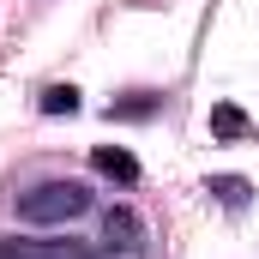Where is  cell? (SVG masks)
Masks as SVG:
<instances>
[{"instance_id": "3957f363", "label": "cell", "mask_w": 259, "mask_h": 259, "mask_svg": "<svg viewBox=\"0 0 259 259\" xmlns=\"http://www.w3.org/2000/svg\"><path fill=\"white\" fill-rule=\"evenodd\" d=\"M103 241H109L115 253H139V217H133V211H109V217H103Z\"/></svg>"}, {"instance_id": "7a4b0ae2", "label": "cell", "mask_w": 259, "mask_h": 259, "mask_svg": "<svg viewBox=\"0 0 259 259\" xmlns=\"http://www.w3.org/2000/svg\"><path fill=\"white\" fill-rule=\"evenodd\" d=\"M0 259H91L72 241H0Z\"/></svg>"}, {"instance_id": "52a82bcc", "label": "cell", "mask_w": 259, "mask_h": 259, "mask_svg": "<svg viewBox=\"0 0 259 259\" xmlns=\"http://www.w3.org/2000/svg\"><path fill=\"white\" fill-rule=\"evenodd\" d=\"M211 127H217V139H235L247 121H241V109H217V115H211Z\"/></svg>"}, {"instance_id": "5b68a950", "label": "cell", "mask_w": 259, "mask_h": 259, "mask_svg": "<svg viewBox=\"0 0 259 259\" xmlns=\"http://www.w3.org/2000/svg\"><path fill=\"white\" fill-rule=\"evenodd\" d=\"M42 115H78V91L72 84H49L42 91Z\"/></svg>"}, {"instance_id": "277c9868", "label": "cell", "mask_w": 259, "mask_h": 259, "mask_svg": "<svg viewBox=\"0 0 259 259\" xmlns=\"http://www.w3.org/2000/svg\"><path fill=\"white\" fill-rule=\"evenodd\" d=\"M103 175H115V181H139V163H133V151H115V145H97V157H91Z\"/></svg>"}, {"instance_id": "6da1fadb", "label": "cell", "mask_w": 259, "mask_h": 259, "mask_svg": "<svg viewBox=\"0 0 259 259\" xmlns=\"http://www.w3.org/2000/svg\"><path fill=\"white\" fill-rule=\"evenodd\" d=\"M84 211H91V187H84V181H42V187L18 193V217L36 223V229L72 223V217H84Z\"/></svg>"}, {"instance_id": "ba28073f", "label": "cell", "mask_w": 259, "mask_h": 259, "mask_svg": "<svg viewBox=\"0 0 259 259\" xmlns=\"http://www.w3.org/2000/svg\"><path fill=\"white\" fill-rule=\"evenodd\" d=\"M211 193H223L229 205H241V193H247V187H241V181H211Z\"/></svg>"}, {"instance_id": "8992f818", "label": "cell", "mask_w": 259, "mask_h": 259, "mask_svg": "<svg viewBox=\"0 0 259 259\" xmlns=\"http://www.w3.org/2000/svg\"><path fill=\"white\" fill-rule=\"evenodd\" d=\"M151 109H157V97H151V91H133L127 103H115V109H109V115H121V121H145V115H151Z\"/></svg>"}]
</instances>
